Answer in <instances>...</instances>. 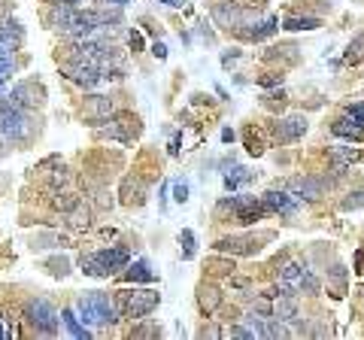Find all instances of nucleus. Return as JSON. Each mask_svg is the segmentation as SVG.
Instances as JSON below:
<instances>
[{
  "instance_id": "nucleus-1",
  "label": "nucleus",
  "mask_w": 364,
  "mask_h": 340,
  "mask_svg": "<svg viewBox=\"0 0 364 340\" xmlns=\"http://www.w3.org/2000/svg\"><path fill=\"white\" fill-rule=\"evenodd\" d=\"M76 316L86 325H109L116 319V301L107 292H86L76 301Z\"/></svg>"
},
{
  "instance_id": "nucleus-2",
  "label": "nucleus",
  "mask_w": 364,
  "mask_h": 340,
  "mask_svg": "<svg viewBox=\"0 0 364 340\" xmlns=\"http://www.w3.org/2000/svg\"><path fill=\"white\" fill-rule=\"evenodd\" d=\"M46 104V88L40 85L37 80H25V82H16L10 88V95L0 97V110L3 106H18V110H40Z\"/></svg>"
},
{
  "instance_id": "nucleus-3",
  "label": "nucleus",
  "mask_w": 364,
  "mask_h": 340,
  "mask_svg": "<svg viewBox=\"0 0 364 340\" xmlns=\"http://www.w3.org/2000/svg\"><path fill=\"white\" fill-rule=\"evenodd\" d=\"M25 319L40 335H55V331H58V313H55V307L46 298H31V301L25 304Z\"/></svg>"
},
{
  "instance_id": "nucleus-4",
  "label": "nucleus",
  "mask_w": 364,
  "mask_h": 340,
  "mask_svg": "<svg viewBox=\"0 0 364 340\" xmlns=\"http://www.w3.org/2000/svg\"><path fill=\"white\" fill-rule=\"evenodd\" d=\"M122 295V304H125V313L134 316V319H143L149 316L152 310L161 304V295L155 289H134V292H118Z\"/></svg>"
},
{
  "instance_id": "nucleus-5",
  "label": "nucleus",
  "mask_w": 364,
  "mask_h": 340,
  "mask_svg": "<svg viewBox=\"0 0 364 340\" xmlns=\"http://www.w3.org/2000/svg\"><path fill=\"white\" fill-rule=\"evenodd\" d=\"M61 73H64L70 82L82 85V88H94V85L103 80V76H101V70H97L94 64L79 61V58H73V61H64V64H61Z\"/></svg>"
},
{
  "instance_id": "nucleus-6",
  "label": "nucleus",
  "mask_w": 364,
  "mask_h": 340,
  "mask_svg": "<svg viewBox=\"0 0 364 340\" xmlns=\"http://www.w3.org/2000/svg\"><path fill=\"white\" fill-rule=\"evenodd\" d=\"M285 191H291L298 201H319V197L325 195V180H316V176H295V180H289Z\"/></svg>"
},
{
  "instance_id": "nucleus-7",
  "label": "nucleus",
  "mask_w": 364,
  "mask_h": 340,
  "mask_svg": "<svg viewBox=\"0 0 364 340\" xmlns=\"http://www.w3.org/2000/svg\"><path fill=\"white\" fill-rule=\"evenodd\" d=\"M307 134V119L304 116H285L276 122V140L279 143H295Z\"/></svg>"
},
{
  "instance_id": "nucleus-8",
  "label": "nucleus",
  "mask_w": 364,
  "mask_h": 340,
  "mask_svg": "<svg viewBox=\"0 0 364 340\" xmlns=\"http://www.w3.org/2000/svg\"><path fill=\"white\" fill-rule=\"evenodd\" d=\"M213 19L219 21L222 27H240L243 25V6L237 0H219L213 6Z\"/></svg>"
},
{
  "instance_id": "nucleus-9",
  "label": "nucleus",
  "mask_w": 364,
  "mask_h": 340,
  "mask_svg": "<svg viewBox=\"0 0 364 340\" xmlns=\"http://www.w3.org/2000/svg\"><path fill=\"white\" fill-rule=\"evenodd\" d=\"M82 116H86L88 122H107V119L113 116V101L103 95H91V97H86V104H82Z\"/></svg>"
},
{
  "instance_id": "nucleus-10",
  "label": "nucleus",
  "mask_w": 364,
  "mask_h": 340,
  "mask_svg": "<svg viewBox=\"0 0 364 340\" xmlns=\"http://www.w3.org/2000/svg\"><path fill=\"white\" fill-rule=\"evenodd\" d=\"M264 207H268L270 212H295L298 210V197L291 195V191H283V189H270L268 195L261 197Z\"/></svg>"
},
{
  "instance_id": "nucleus-11",
  "label": "nucleus",
  "mask_w": 364,
  "mask_h": 340,
  "mask_svg": "<svg viewBox=\"0 0 364 340\" xmlns=\"http://www.w3.org/2000/svg\"><path fill=\"white\" fill-rule=\"evenodd\" d=\"M216 250L231 252V255H252V252L261 250V246H258V240H252V237H222V240H216Z\"/></svg>"
},
{
  "instance_id": "nucleus-12",
  "label": "nucleus",
  "mask_w": 364,
  "mask_h": 340,
  "mask_svg": "<svg viewBox=\"0 0 364 340\" xmlns=\"http://www.w3.org/2000/svg\"><path fill=\"white\" fill-rule=\"evenodd\" d=\"M97 255L107 261L109 274H118V271H125V267L131 265V252L125 250V246H109V250H101Z\"/></svg>"
},
{
  "instance_id": "nucleus-13",
  "label": "nucleus",
  "mask_w": 364,
  "mask_h": 340,
  "mask_svg": "<svg viewBox=\"0 0 364 340\" xmlns=\"http://www.w3.org/2000/svg\"><path fill=\"white\" fill-rule=\"evenodd\" d=\"M198 304L204 313H213V310H219L222 304V289L216 286V282H204V286L198 289Z\"/></svg>"
},
{
  "instance_id": "nucleus-14",
  "label": "nucleus",
  "mask_w": 364,
  "mask_h": 340,
  "mask_svg": "<svg viewBox=\"0 0 364 340\" xmlns=\"http://www.w3.org/2000/svg\"><path fill=\"white\" fill-rule=\"evenodd\" d=\"M331 131L337 134V137H343V140H364V127H361L359 119H352V116L337 119V122L331 125Z\"/></svg>"
},
{
  "instance_id": "nucleus-15",
  "label": "nucleus",
  "mask_w": 364,
  "mask_h": 340,
  "mask_svg": "<svg viewBox=\"0 0 364 340\" xmlns=\"http://www.w3.org/2000/svg\"><path fill=\"white\" fill-rule=\"evenodd\" d=\"M134 134H137V127H131V122H109V127H101V131H97V137L125 140V143H128Z\"/></svg>"
},
{
  "instance_id": "nucleus-16",
  "label": "nucleus",
  "mask_w": 364,
  "mask_h": 340,
  "mask_svg": "<svg viewBox=\"0 0 364 340\" xmlns=\"http://www.w3.org/2000/svg\"><path fill=\"white\" fill-rule=\"evenodd\" d=\"M79 265H82V271H86L88 276H109V267H107V261L101 258L97 252H88V255H82L79 258Z\"/></svg>"
},
{
  "instance_id": "nucleus-17",
  "label": "nucleus",
  "mask_w": 364,
  "mask_h": 340,
  "mask_svg": "<svg viewBox=\"0 0 364 340\" xmlns=\"http://www.w3.org/2000/svg\"><path fill=\"white\" fill-rule=\"evenodd\" d=\"M125 282H155V271H152L146 261H134V265L125 271Z\"/></svg>"
},
{
  "instance_id": "nucleus-18",
  "label": "nucleus",
  "mask_w": 364,
  "mask_h": 340,
  "mask_svg": "<svg viewBox=\"0 0 364 340\" xmlns=\"http://www.w3.org/2000/svg\"><path fill=\"white\" fill-rule=\"evenodd\" d=\"M61 319H64V325H67V331L73 337H79V340H88L91 337V331H88V325L82 322L79 316L73 313V310H61Z\"/></svg>"
},
{
  "instance_id": "nucleus-19",
  "label": "nucleus",
  "mask_w": 364,
  "mask_h": 340,
  "mask_svg": "<svg viewBox=\"0 0 364 340\" xmlns=\"http://www.w3.org/2000/svg\"><path fill=\"white\" fill-rule=\"evenodd\" d=\"M273 316H276V319H283V322H295V319H298V301H295L291 295L279 298V301H276V307H273Z\"/></svg>"
},
{
  "instance_id": "nucleus-20",
  "label": "nucleus",
  "mask_w": 364,
  "mask_h": 340,
  "mask_svg": "<svg viewBox=\"0 0 364 340\" xmlns=\"http://www.w3.org/2000/svg\"><path fill=\"white\" fill-rule=\"evenodd\" d=\"M67 222H70V228H76V231H86L88 225H91V210H88V207H82V201H79L73 210L67 212Z\"/></svg>"
},
{
  "instance_id": "nucleus-21",
  "label": "nucleus",
  "mask_w": 364,
  "mask_h": 340,
  "mask_svg": "<svg viewBox=\"0 0 364 340\" xmlns=\"http://www.w3.org/2000/svg\"><path fill=\"white\" fill-rule=\"evenodd\" d=\"M283 27L285 31H316V27H322V21L319 19H300V16H289L283 21Z\"/></svg>"
},
{
  "instance_id": "nucleus-22",
  "label": "nucleus",
  "mask_w": 364,
  "mask_h": 340,
  "mask_svg": "<svg viewBox=\"0 0 364 340\" xmlns=\"http://www.w3.org/2000/svg\"><path fill=\"white\" fill-rule=\"evenodd\" d=\"M331 158H334V165H337V173H343L349 161L359 158V152H355V149H349V146H334L331 149Z\"/></svg>"
},
{
  "instance_id": "nucleus-23",
  "label": "nucleus",
  "mask_w": 364,
  "mask_h": 340,
  "mask_svg": "<svg viewBox=\"0 0 364 340\" xmlns=\"http://www.w3.org/2000/svg\"><path fill=\"white\" fill-rule=\"evenodd\" d=\"M255 27H258V31H246V40H264V37H270V34L279 27V19L270 16V19H264L261 25H255Z\"/></svg>"
},
{
  "instance_id": "nucleus-24",
  "label": "nucleus",
  "mask_w": 364,
  "mask_h": 340,
  "mask_svg": "<svg viewBox=\"0 0 364 340\" xmlns=\"http://www.w3.org/2000/svg\"><path fill=\"white\" fill-rule=\"evenodd\" d=\"M76 204H79V197H76L73 191H58V195H55V210H61V212H70Z\"/></svg>"
},
{
  "instance_id": "nucleus-25",
  "label": "nucleus",
  "mask_w": 364,
  "mask_h": 340,
  "mask_svg": "<svg viewBox=\"0 0 364 340\" xmlns=\"http://www.w3.org/2000/svg\"><path fill=\"white\" fill-rule=\"evenodd\" d=\"M298 282H300V289H304L307 295H319V292H322V282H319L313 274H300Z\"/></svg>"
},
{
  "instance_id": "nucleus-26",
  "label": "nucleus",
  "mask_w": 364,
  "mask_h": 340,
  "mask_svg": "<svg viewBox=\"0 0 364 340\" xmlns=\"http://www.w3.org/2000/svg\"><path fill=\"white\" fill-rule=\"evenodd\" d=\"M364 207V189H355L346 195V201H343V210H361Z\"/></svg>"
},
{
  "instance_id": "nucleus-27",
  "label": "nucleus",
  "mask_w": 364,
  "mask_h": 340,
  "mask_svg": "<svg viewBox=\"0 0 364 340\" xmlns=\"http://www.w3.org/2000/svg\"><path fill=\"white\" fill-rule=\"evenodd\" d=\"M300 274H304V271H300L298 265H291V261H289V265L283 267V274H279V280H283V286H289V282H298V280H300Z\"/></svg>"
},
{
  "instance_id": "nucleus-28",
  "label": "nucleus",
  "mask_w": 364,
  "mask_h": 340,
  "mask_svg": "<svg viewBox=\"0 0 364 340\" xmlns=\"http://www.w3.org/2000/svg\"><path fill=\"white\" fill-rule=\"evenodd\" d=\"M359 58H364V34L359 40L349 42V49H346V61H359Z\"/></svg>"
},
{
  "instance_id": "nucleus-29",
  "label": "nucleus",
  "mask_w": 364,
  "mask_h": 340,
  "mask_svg": "<svg viewBox=\"0 0 364 340\" xmlns=\"http://www.w3.org/2000/svg\"><path fill=\"white\" fill-rule=\"evenodd\" d=\"M179 243L185 246V250H182V258H194V234L188 231V228L179 234Z\"/></svg>"
},
{
  "instance_id": "nucleus-30",
  "label": "nucleus",
  "mask_w": 364,
  "mask_h": 340,
  "mask_svg": "<svg viewBox=\"0 0 364 340\" xmlns=\"http://www.w3.org/2000/svg\"><path fill=\"white\" fill-rule=\"evenodd\" d=\"M46 267H49V274L52 276H67L70 274V265L64 258H52V261H46Z\"/></svg>"
},
{
  "instance_id": "nucleus-31",
  "label": "nucleus",
  "mask_w": 364,
  "mask_h": 340,
  "mask_svg": "<svg viewBox=\"0 0 364 340\" xmlns=\"http://www.w3.org/2000/svg\"><path fill=\"white\" fill-rule=\"evenodd\" d=\"M209 267H213V274H219V276H231V274H234V261L213 258V261H209Z\"/></svg>"
},
{
  "instance_id": "nucleus-32",
  "label": "nucleus",
  "mask_w": 364,
  "mask_h": 340,
  "mask_svg": "<svg viewBox=\"0 0 364 340\" xmlns=\"http://www.w3.org/2000/svg\"><path fill=\"white\" fill-rule=\"evenodd\" d=\"M173 201H177V204L188 201V186H185V182H177V189H173Z\"/></svg>"
},
{
  "instance_id": "nucleus-33",
  "label": "nucleus",
  "mask_w": 364,
  "mask_h": 340,
  "mask_svg": "<svg viewBox=\"0 0 364 340\" xmlns=\"http://www.w3.org/2000/svg\"><path fill=\"white\" fill-rule=\"evenodd\" d=\"M258 85H264V88H270V85H283V76H276V73L261 76V80H258Z\"/></svg>"
},
{
  "instance_id": "nucleus-34",
  "label": "nucleus",
  "mask_w": 364,
  "mask_h": 340,
  "mask_svg": "<svg viewBox=\"0 0 364 340\" xmlns=\"http://www.w3.org/2000/svg\"><path fill=\"white\" fill-rule=\"evenodd\" d=\"M161 331L158 328H137V331H131V337H158Z\"/></svg>"
},
{
  "instance_id": "nucleus-35",
  "label": "nucleus",
  "mask_w": 364,
  "mask_h": 340,
  "mask_svg": "<svg viewBox=\"0 0 364 340\" xmlns=\"http://www.w3.org/2000/svg\"><path fill=\"white\" fill-rule=\"evenodd\" d=\"M128 42H131V49H134V52H140V49H143V37H140L137 31H131V37H128Z\"/></svg>"
},
{
  "instance_id": "nucleus-36",
  "label": "nucleus",
  "mask_w": 364,
  "mask_h": 340,
  "mask_svg": "<svg viewBox=\"0 0 364 340\" xmlns=\"http://www.w3.org/2000/svg\"><path fill=\"white\" fill-rule=\"evenodd\" d=\"M152 55H155L158 61H164L167 58V46H164V42H155V46H152Z\"/></svg>"
},
{
  "instance_id": "nucleus-37",
  "label": "nucleus",
  "mask_w": 364,
  "mask_h": 340,
  "mask_svg": "<svg viewBox=\"0 0 364 340\" xmlns=\"http://www.w3.org/2000/svg\"><path fill=\"white\" fill-rule=\"evenodd\" d=\"M255 307H258V313H270V301H268V298H258Z\"/></svg>"
},
{
  "instance_id": "nucleus-38",
  "label": "nucleus",
  "mask_w": 364,
  "mask_h": 340,
  "mask_svg": "<svg viewBox=\"0 0 364 340\" xmlns=\"http://www.w3.org/2000/svg\"><path fill=\"white\" fill-rule=\"evenodd\" d=\"M161 3L173 6V10H182V6H185V0H161Z\"/></svg>"
},
{
  "instance_id": "nucleus-39",
  "label": "nucleus",
  "mask_w": 364,
  "mask_h": 340,
  "mask_svg": "<svg viewBox=\"0 0 364 340\" xmlns=\"http://www.w3.org/2000/svg\"><path fill=\"white\" fill-rule=\"evenodd\" d=\"M179 140H182V137H179V134H177V137H173V140H170V155H177V152H179Z\"/></svg>"
},
{
  "instance_id": "nucleus-40",
  "label": "nucleus",
  "mask_w": 364,
  "mask_h": 340,
  "mask_svg": "<svg viewBox=\"0 0 364 340\" xmlns=\"http://www.w3.org/2000/svg\"><path fill=\"white\" fill-rule=\"evenodd\" d=\"M97 3H113V6H116V10H122V6H125V3H128V0H97Z\"/></svg>"
},
{
  "instance_id": "nucleus-41",
  "label": "nucleus",
  "mask_w": 364,
  "mask_h": 340,
  "mask_svg": "<svg viewBox=\"0 0 364 340\" xmlns=\"http://www.w3.org/2000/svg\"><path fill=\"white\" fill-rule=\"evenodd\" d=\"M52 3H79V0H52Z\"/></svg>"
},
{
  "instance_id": "nucleus-42",
  "label": "nucleus",
  "mask_w": 364,
  "mask_h": 340,
  "mask_svg": "<svg viewBox=\"0 0 364 340\" xmlns=\"http://www.w3.org/2000/svg\"><path fill=\"white\" fill-rule=\"evenodd\" d=\"M0 337H6V331H3V325H0Z\"/></svg>"
}]
</instances>
